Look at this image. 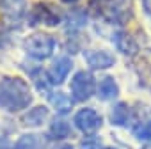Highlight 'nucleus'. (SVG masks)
<instances>
[{"instance_id":"obj_1","label":"nucleus","mask_w":151,"mask_h":149,"mask_svg":"<svg viewBox=\"0 0 151 149\" xmlns=\"http://www.w3.org/2000/svg\"><path fill=\"white\" fill-rule=\"evenodd\" d=\"M32 103V91L22 77L0 78V108L6 112H22Z\"/></svg>"},{"instance_id":"obj_2","label":"nucleus","mask_w":151,"mask_h":149,"mask_svg":"<svg viewBox=\"0 0 151 149\" xmlns=\"http://www.w3.org/2000/svg\"><path fill=\"white\" fill-rule=\"evenodd\" d=\"M91 4H94L98 14L112 25L124 27L133 18V0H91Z\"/></svg>"},{"instance_id":"obj_3","label":"nucleus","mask_w":151,"mask_h":149,"mask_svg":"<svg viewBox=\"0 0 151 149\" xmlns=\"http://www.w3.org/2000/svg\"><path fill=\"white\" fill-rule=\"evenodd\" d=\"M55 37L46 32H32L22 43L23 52L36 62L48 60L55 52Z\"/></svg>"},{"instance_id":"obj_4","label":"nucleus","mask_w":151,"mask_h":149,"mask_svg":"<svg viewBox=\"0 0 151 149\" xmlns=\"http://www.w3.org/2000/svg\"><path fill=\"white\" fill-rule=\"evenodd\" d=\"M69 89H71V98L75 101H87L94 92H96V82H94V74L91 71H86V69H80L73 74L71 78V84H69Z\"/></svg>"},{"instance_id":"obj_5","label":"nucleus","mask_w":151,"mask_h":149,"mask_svg":"<svg viewBox=\"0 0 151 149\" xmlns=\"http://www.w3.org/2000/svg\"><path fill=\"white\" fill-rule=\"evenodd\" d=\"M32 23H43L48 27H55L64 21V14L50 2H37L32 9Z\"/></svg>"},{"instance_id":"obj_6","label":"nucleus","mask_w":151,"mask_h":149,"mask_svg":"<svg viewBox=\"0 0 151 149\" xmlns=\"http://www.w3.org/2000/svg\"><path fill=\"white\" fill-rule=\"evenodd\" d=\"M73 121H75V126H77L82 133H87V135L96 133L103 124V117L94 108H80L77 114H75Z\"/></svg>"},{"instance_id":"obj_7","label":"nucleus","mask_w":151,"mask_h":149,"mask_svg":"<svg viewBox=\"0 0 151 149\" xmlns=\"http://www.w3.org/2000/svg\"><path fill=\"white\" fill-rule=\"evenodd\" d=\"M73 69V60L68 57V55H60V57H55L48 67V77H50V82L52 85H60L66 82V78L69 77V73Z\"/></svg>"},{"instance_id":"obj_8","label":"nucleus","mask_w":151,"mask_h":149,"mask_svg":"<svg viewBox=\"0 0 151 149\" xmlns=\"http://www.w3.org/2000/svg\"><path fill=\"white\" fill-rule=\"evenodd\" d=\"M84 59L91 71H103L116 64V57L107 50H86Z\"/></svg>"},{"instance_id":"obj_9","label":"nucleus","mask_w":151,"mask_h":149,"mask_svg":"<svg viewBox=\"0 0 151 149\" xmlns=\"http://www.w3.org/2000/svg\"><path fill=\"white\" fill-rule=\"evenodd\" d=\"M27 11V0H0V13L9 23H20Z\"/></svg>"},{"instance_id":"obj_10","label":"nucleus","mask_w":151,"mask_h":149,"mask_svg":"<svg viewBox=\"0 0 151 149\" xmlns=\"http://www.w3.org/2000/svg\"><path fill=\"white\" fill-rule=\"evenodd\" d=\"M112 43H114V46H116L123 55H126V57H133V55H137V52H139V43H137L135 36L130 34V32H126V30H117V32H114Z\"/></svg>"},{"instance_id":"obj_11","label":"nucleus","mask_w":151,"mask_h":149,"mask_svg":"<svg viewBox=\"0 0 151 149\" xmlns=\"http://www.w3.org/2000/svg\"><path fill=\"white\" fill-rule=\"evenodd\" d=\"M87 21H89V14L82 7H75V9H71L64 14V25H66V30H68L69 36L71 34H80L78 30H82L87 25Z\"/></svg>"},{"instance_id":"obj_12","label":"nucleus","mask_w":151,"mask_h":149,"mask_svg":"<svg viewBox=\"0 0 151 149\" xmlns=\"http://www.w3.org/2000/svg\"><path fill=\"white\" fill-rule=\"evenodd\" d=\"M48 117H50V110H48L45 105H36V107L29 108V110L20 117V121H22V124L27 126V128H39V126H43V124L48 121Z\"/></svg>"},{"instance_id":"obj_13","label":"nucleus","mask_w":151,"mask_h":149,"mask_svg":"<svg viewBox=\"0 0 151 149\" xmlns=\"http://www.w3.org/2000/svg\"><path fill=\"white\" fill-rule=\"evenodd\" d=\"M71 135H73L71 133V126L66 121V117L59 115V117H53L50 121L48 138H52V140H64V138H69Z\"/></svg>"},{"instance_id":"obj_14","label":"nucleus","mask_w":151,"mask_h":149,"mask_svg":"<svg viewBox=\"0 0 151 149\" xmlns=\"http://www.w3.org/2000/svg\"><path fill=\"white\" fill-rule=\"evenodd\" d=\"M96 94H98V98L103 100V101H110V100L117 98V94H119V85H117V82L114 80V77H110V74L103 77V78L100 80L98 87H96Z\"/></svg>"},{"instance_id":"obj_15","label":"nucleus","mask_w":151,"mask_h":149,"mask_svg":"<svg viewBox=\"0 0 151 149\" xmlns=\"http://www.w3.org/2000/svg\"><path fill=\"white\" fill-rule=\"evenodd\" d=\"M48 101L50 105L57 110L59 115H66L71 112L73 108V98H69L68 94L60 92V91H55V92H50L48 94Z\"/></svg>"},{"instance_id":"obj_16","label":"nucleus","mask_w":151,"mask_h":149,"mask_svg":"<svg viewBox=\"0 0 151 149\" xmlns=\"http://www.w3.org/2000/svg\"><path fill=\"white\" fill-rule=\"evenodd\" d=\"M23 67L27 69L29 77L32 78V82H34V85H36L37 91H41V92L48 91V87L52 85L50 77H48V69H43L41 66H34V67H27V66H23Z\"/></svg>"},{"instance_id":"obj_17","label":"nucleus","mask_w":151,"mask_h":149,"mask_svg":"<svg viewBox=\"0 0 151 149\" xmlns=\"http://www.w3.org/2000/svg\"><path fill=\"white\" fill-rule=\"evenodd\" d=\"M130 119H132V108L124 101L114 105V108L110 112V122L112 124H116V126H126L130 122Z\"/></svg>"},{"instance_id":"obj_18","label":"nucleus","mask_w":151,"mask_h":149,"mask_svg":"<svg viewBox=\"0 0 151 149\" xmlns=\"http://www.w3.org/2000/svg\"><path fill=\"white\" fill-rule=\"evenodd\" d=\"M16 149H43V137L36 133H25L16 140Z\"/></svg>"},{"instance_id":"obj_19","label":"nucleus","mask_w":151,"mask_h":149,"mask_svg":"<svg viewBox=\"0 0 151 149\" xmlns=\"http://www.w3.org/2000/svg\"><path fill=\"white\" fill-rule=\"evenodd\" d=\"M133 135L140 140H151V117L149 119H140L133 126Z\"/></svg>"},{"instance_id":"obj_20","label":"nucleus","mask_w":151,"mask_h":149,"mask_svg":"<svg viewBox=\"0 0 151 149\" xmlns=\"http://www.w3.org/2000/svg\"><path fill=\"white\" fill-rule=\"evenodd\" d=\"M139 77H140V80H142V84L151 91V64H144V69L142 67H139Z\"/></svg>"},{"instance_id":"obj_21","label":"nucleus","mask_w":151,"mask_h":149,"mask_svg":"<svg viewBox=\"0 0 151 149\" xmlns=\"http://www.w3.org/2000/svg\"><path fill=\"white\" fill-rule=\"evenodd\" d=\"M100 145H101V140L98 137H89L82 140L80 149H100Z\"/></svg>"},{"instance_id":"obj_22","label":"nucleus","mask_w":151,"mask_h":149,"mask_svg":"<svg viewBox=\"0 0 151 149\" xmlns=\"http://www.w3.org/2000/svg\"><path fill=\"white\" fill-rule=\"evenodd\" d=\"M142 9H144V13L151 18V0H142Z\"/></svg>"},{"instance_id":"obj_23","label":"nucleus","mask_w":151,"mask_h":149,"mask_svg":"<svg viewBox=\"0 0 151 149\" xmlns=\"http://www.w3.org/2000/svg\"><path fill=\"white\" fill-rule=\"evenodd\" d=\"M50 149H73V145L71 144H57V145H53Z\"/></svg>"},{"instance_id":"obj_24","label":"nucleus","mask_w":151,"mask_h":149,"mask_svg":"<svg viewBox=\"0 0 151 149\" xmlns=\"http://www.w3.org/2000/svg\"><path fill=\"white\" fill-rule=\"evenodd\" d=\"M0 149H16V145H9V144H0Z\"/></svg>"},{"instance_id":"obj_25","label":"nucleus","mask_w":151,"mask_h":149,"mask_svg":"<svg viewBox=\"0 0 151 149\" xmlns=\"http://www.w3.org/2000/svg\"><path fill=\"white\" fill-rule=\"evenodd\" d=\"M60 2H64V4H77V2H80V0H60Z\"/></svg>"},{"instance_id":"obj_26","label":"nucleus","mask_w":151,"mask_h":149,"mask_svg":"<svg viewBox=\"0 0 151 149\" xmlns=\"http://www.w3.org/2000/svg\"><path fill=\"white\" fill-rule=\"evenodd\" d=\"M107 149H116V147H107Z\"/></svg>"}]
</instances>
